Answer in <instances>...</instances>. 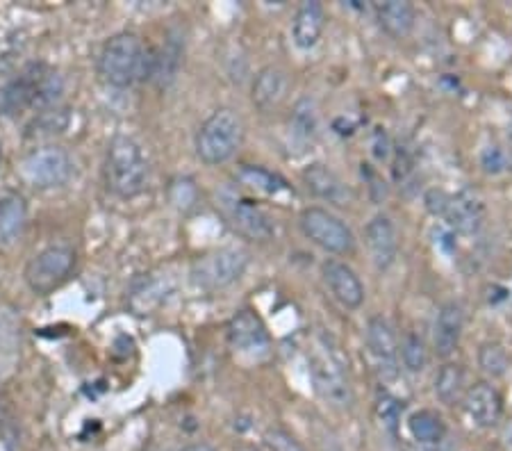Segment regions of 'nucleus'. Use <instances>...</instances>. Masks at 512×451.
I'll return each mask as SVG.
<instances>
[{"mask_svg":"<svg viewBox=\"0 0 512 451\" xmlns=\"http://www.w3.org/2000/svg\"><path fill=\"white\" fill-rule=\"evenodd\" d=\"M321 274H324V281L330 287V292H333V297L344 308L355 310L362 306V301H365V285H362L360 276L346 262L330 258L321 267Z\"/></svg>","mask_w":512,"mask_h":451,"instance_id":"4468645a","label":"nucleus"},{"mask_svg":"<svg viewBox=\"0 0 512 451\" xmlns=\"http://www.w3.org/2000/svg\"><path fill=\"white\" fill-rule=\"evenodd\" d=\"M399 354H401L403 365H406V369L412 374L424 372L426 365H428L426 344L417 333H408L406 338H403V342L399 344Z\"/></svg>","mask_w":512,"mask_h":451,"instance_id":"c756f323","label":"nucleus"},{"mask_svg":"<svg viewBox=\"0 0 512 451\" xmlns=\"http://www.w3.org/2000/svg\"><path fill=\"white\" fill-rule=\"evenodd\" d=\"M292 130L303 139H310L312 135H315L317 117H315V110H312L310 101H301L299 105H296L294 119H292Z\"/></svg>","mask_w":512,"mask_h":451,"instance_id":"2f4dec72","label":"nucleus"},{"mask_svg":"<svg viewBox=\"0 0 512 451\" xmlns=\"http://www.w3.org/2000/svg\"><path fill=\"white\" fill-rule=\"evenodd\" d=\"M462 328H465V313H462L460 303H444L440 313H437L433 328V349L437 356L449 358L456 354V349L460 347Z\"/></svg>","mask_w":512,"mask_h":451,"instance_id":"a211bd4d","label":"nucleus"},{"mask_svg":"<svg viewBox=\"0 0 512 451\" xmlns=\"http://www.w3.org/2000/svg\"><path fill=\"white\" fill-rule=\"evenodd\" d=\"M310 372H312V381H315V390L319 392V397L326 401V404L349 410L353 406V388L349 383V376H346L344 367L340 360L335 358V354H315L310 360Z\"/></svg>","mask_w":512,"mask_h":451,"instance_id":"9d476101","label":"nucleus"},{"mask_svg":"<svg viewBox=\"0 0 512 451\" xmlns=\"http://www.w3.org/2000/svg\"><path fill=\"white\" fill-rule=\"evenodd\" d=\"M367 347L374 356L378 369L387 379L399 374V338L394 328L383 317H371L367 324Z\"/></svg>","mask_w":512,"mask_h":451,"instance_id":"f8f14e48","label":"nucleus"},{"mask_svg":"<svg viewBox=\"0 0 512 451\" xmlns=\"http://www.w3.org/2000/svg\"><path fill=\"white\" fill-rule=\"evenodd\" d=\"M408 431L410 438L421 447H440L447 440V424L435 410H415L408 417Z\"/></svg>","mask_w":512,"mask_h":451,"instance_id":"393cba45","label":"nucleus"},{"mask_svg":"<svg viewBox=\"0 0 512 451\" xmlns=\"http://www.w3.org/2000/svg\"><path fill=\"white\" fill-rule=\"evenodd\" d=\"M246 267H249V253L226 246V249H214L198 256L189 267V278L198 290L219 292L237 283Z\"/></svg>","mask_w":512,"mask_h":451,"instance_id":"39448f33","label":"nucleus"},{"mask_svg":"<svg viewBox=\"0 0 512 451\" xmlns=\"http://www.w3.org/2000/svg\"><path fill=\"white\" fill-rule=\"evenodd\" d=\"M64 94V78L46 62H30L19 76L0 87V117L55 108Z\"/></svg>","mask_w":512,"mask_h":451,"instance_id":"f257e3e1","label":"nucleus"},{"mask_svg":"<svg viewBox=\"0 0 512 451\" xmlns=\"http://www.w3.org/2000/svg\"><path fill=\"white\" fill-rule=\"evenodd\" d=\"M239 180H242L246 187H251L253 192H262L267 196H276L280 192L289 190L285 178H280L278 174H274V171H269V169L251 167V164L242 167V171H239Z\"/></svg>","mask_w":512,"mask_h":451,"instance_id":"cd10ccee","label":"nucleus"},{"mask_svg":"<svg viewBox=\"0 0 512 451\" xmlns=\"http://www.w3.org/2000/svg\"><path fill=\"white\" fill-rule=\"evenodd\" d=\"M326 28V10L321 3H303L294 14L292 21V39L294 44L301 48V51H310L319 44L321 35H324Z\"/></svg>","mask_w":512,"mask_h":451,"instance_id":"aec40b11","label":"nucleus"},{"mask_svg":"<svg viewBox=\"0 0 512 451\" xmlns=\"http://www.w3.org/2000/svg\"><path fill=\"white\" fill-rule=\"evenodd\" d=\"M481 164L485 174H501V171H506V153L499 146H487L481 155Z\"/></svg>","mask_w":512,"mask_h":451,"instance_id":"72a5a7b5","label":"nucleus"},{"mask_svg":"<svg viewBox=\"0 0 512 451\" xmlns=\"http://www.w3.org/2000/svg\"><path fill=\"white\" fill-rule=\"evenodd\" d=\"M462 406H465L469 420H472L478 429H492V426H497L501 422L503 397L492 383L478 381L474 385H469L465 399H462Z\"/></svg>","mask_w":512,"mask_h":451,"instance_id":"ddd939ff","label":"nucleus"},{"mask_svg":"<svg viewBox=\"0 0 512 451\" xmlns=\"http://www.w3.org/2000/svg\"><path fill=\"white\" fill-rule=\"evenodd\" d=\"M103 178L107 190L119 199H135L142 194L151 178L142 146L128 135L114 137L105 151Z\"/></svg>","mask_w":512,"mask_h":451,"instance_id":"f03ea898","label":"nucleus"},{"mask_svg":"<svg viewBox=\"0 0 512 451\" xmlns=\"http://www.w3.org/2000/svg\"><path fill=\"white\" fill-rule=\"evenodd\" d=\"M28 221V203L10 187L0 190V244H10L23 233Z\"/></svg>","mask_w":512,"mask_h":451,"instance_id":"4be33fe9","label":"nucleus"},{"mask_svg":"<svg viewBox=\"0 0 512 451\" xmlns=\"http://www.w3.org/2000/svg\"><path fill=\"white\" fill-rule=\"evenodd\" d=\"M365 242L374 265L385 272L390 269L399 253V237H396L394 221L387 215H376L365 228Z\"/></svg>","mask_w":512,"mask_h":451,"instance_id":"2eb2a0df","label":"nucleus"},{"mask_svg":"<svg viewBox=\"0 0 512 451\" xmlns=\"http://www.w3.org/2000/svg\"><path fill=\"white\" fill-rule=\"evenodd\" d=\"M403 413V401H399L392 395H381L376 401V415L381 424L385 426L390 433H396V426H399Z\"/></svg>","mask_w":512,"mask_h":451,"instance_id":"7c9ffc66","label":"nucleus"},{"mask_svg":"<svg viewBox=\"0 0 512 451\" xmlns=\"http://www.w3.org/2000/svg\"><path fill=\"white\" fill-rule=\"evenodd\" d=\"M467 392V374L462 365L447 363L435 376V395L444 406L462 404Z\"/></svg>","mask_w":512,"mask_h":451,"instance_id":"a878e982","label":"nucleus"},{"mask_svg":"<svg viewBox=\"0 0 512 451\" xmlns=\"http://www.w3.org/2000/svg\"><path fill=\"white\" fill-rule=\"evenodd\" d=\"M180 60H183V41L180 37H169L158 53H151L148 80L158 82V87H169L178 76Z\"/></svg>","mask_w":512,"mask_h":451,"instance_id":"b1692460","label":"nucleus"},{"mask_svg":"<svg viewBox=\"0 0 512 451\" xmlns=\"http://www.w3.org/2000/svg\"><path fill=\"white\" fill-rule=\"evenodd\" d=\"M171 290L173 287L167 276L144 274L132 283L128 292V306L135 315H151L169 299Z\"/></svg>","mask_w":512,"mask_h":451,"instance_id":"6ab92c4d","label":"nucleus"},{"mask_svg":"<svg viewBox=\"0 0 512 451\" xmlns=\"http://www.w3.org/2000/svg\"><path fill=\"white\" fill-rule=\"evenodd\" d=\"M289 92V76L285 69L269 64L258 71L251 87V101L260 112H274L285 103Z\"/></svg>","mask_w":512,"mask_h":451,"instance_id":"dca6fc26","label":"nucleus"},{"mask_svg":"<svg viewBox=\"0 0 512 451\" xmlns=\"http://www.w3.org/2000/svg\"><path fill=\"white\" fill-rule=\"evenodd\" d=\"M217 210L226 224L233 228L237 235L246 237L253 242H269L276 235V226L271 217L264 212L260 205L244 199L230 190L217 194Z\"/></svg>","mask_w":512,"mask_h":451,"instance_id":"1a4fd4ad","label":"nucleus"},{"mask_svg":"<svg viewBox=\"0 0 512 451\" xmlns=\"http://www.w3.org/2000/svg\"><path fill=\"white\" fill-rule=\"evenodd\" d=\"M228 342L237 354L242 356H262L269 351V331L260 315L253 310H239V313L228 322Z\"/></svg>","mask_w":512,"mask_h":451,"instance_id":"9b49d317","label":"nucleus"},{"mask_svg":"<svg viewBox=\"0 0 512 451\" xmlns=\"http://www.w3.org/2000/svg\"><path fill=\"white\" fill-rule=\"evenodd\" d=\"M235 451H258V449L249 447V445H239V447H235Z\"/></svg>","mask_w":512,"mask_h":451,"instance_id":"c9c22d12","label":"nucleus"},{"mask_svg":"<svg viewBox=\"0 0 512 451\" xmlns=\"http://www.w3.org/2000/svg\"><path fill=\"white\" fill-rule=\"evenodd\" d=\"M76 251L66 244H53L46 246L44 251H39L26 265V285L39 297L55 292L57 287H62L76 267Z\"/></svg>","mask_w":512,"mask_h":451,"instance_id":"6e6552de","label":"nucleus"},{"mask_svg":"<svg viewBox=\"0 0 512 451\" xmlns=\"http://www.w3.org/2000/svg\"><path fill=\"white\" fill-rule=\"evenodd\" d=\"M478 367H481L487 376H492V379L503 376L510 367L508 351L503 349V344L499 342L481 344V349H478Z\"/></svg>","mask_w":512,"mask_h":451,"instance_id":"c85d7f7f","label":"nucleus"},{"mask_svg":"<svg viewBox=\"0 0 512 451\" xmlns=\"http://www.w3.org/2000/svg\"><path fill=\"white\" fill-rule=\"evenodd\" d=\"M376 19L392 39H406L417 23V10L406 0H387L376 5Z\"/></svg>","mask_w":512,"mask_h":451,"instance_id":"5701e85b","label":"nucleus"},{"mask_svg":"<svg viewBox=\"0 0 512 451\" xmlns=\"http://www.w3.org/2000/svg\"><path fill=\"white\" fill-rule=\"evenodd\" d=\"M264 442H267L269 451H303V447L294 440V436H289L283 429H269L264 433Z\"/></svg>","mask_w":512,"mask_h":451,"instance_id":"473e14b6","label":"nucleus"},{"mask_svg":"<svg viewBox=\"0 0 512 451\" xmlns=\"http://www.w3.org/2000/svg\"><path fill=\"white\" fill-rule=\"evenodd\" d=\"M244 142V121L233 108L214 110L196 130L194 149L201 162L210 167L235 158L239 146Z\"/></svg>","mask_w":512,"mask_h":451,"instance_id":"20e7f679","label":"nucleus"},{"mask_svg":"<svg viewBox=\"0 0 512 451\" xmlns=\"http://www.w3.org/2000/svg\"><path fill=\"white\" fill-rule=\"evenodd\" d=\"M151 69V51L135 32H119L110 37L98 55V73L107 85L126 89L137 80L148 78Z\"/></svg>","mask_w":512,"mask_h":451,"instance_id":"7ed1b4c3","label":"nucleus"},{"mask_svg":"<svg viewBox=\"0 0 512 451\" xmlns=\"http://www.w3.org/2000/svg\"><path fill=\"white\" fill-rule=\"evenodd\" d=\"M0 160H3V144H0Z\"/></svg>","mask_w":512,"mask_h":451,"instance_id":"e433bc0d","label":"nucleus"},{"mask_svg":"<svg viewBox=\"0 0 512 451\" xmlns=\"http://www.w3.org/2000/svg\"><path fill=\"white\" fill-rule=\"evenodd\" d=\"M303 183L308 185V190L315 194L317 199L335 203V205H346V201H349L351 196L349 190H346V185L340 180V176L321 162H315L303 169Z\"/></svg>","mask_w":512,"mask_h":451,"instance_id":"412c9836","label":"nucleus"},{"mask_svg":"<svg viewBox=\"0 0 512 451\" xmlns=\"http://www.w3.org/2000/svg\"><path fill=\"white\" fill-rule=\"evenodd\" d=\"M442 217L447 219V224L453 233L472 235L483 226L485 205L478 196L469 192H460L456 196H449L447 208H444Z\"/></svg>","mask_w":512,"mask_h":451,"instance_id":"f3484780","label":"nucleus"},{"mask_svg":"<svg viewBox=\"0 0 512 451\" xmlns=\"http://www.w3.org/2000/svg\"><path fill=\"white\" fill-rule=\"evenodd\" d=\"M299 228L305 240L317 244L326 253L349 256L355 251V235L351 228L340 217H335L326 208H319V205H310V208L301 210Z\"/></svg>","mask_w":512,"mask_h":451,"instance_id":"0eeeda50","label":"nucleus"},{"mask_svg":"<svg viewBox=\"0 0 512 451\" xmlns=\"http://www.w3.org/2000/svg\"><path fill=\"white\" fill-rule=\"evenodd\" d=\"M71 123V114L66 108H60V105H55V108H48V110H41L35 114V119L28 123L26 128V139H51L62 135L66 128H69Z\"/></svg>","mask_w":512,"mask_h":451,"instance_id":"bb28decb","label":"nucleus"},{"mask_svg":"<svg viewBox=\"0 0 512 451\" xmlns=\"http://www.w3.org/2000/svg\"><path fill=\"white\" fill-rule=\"evenodd\" d=\"M173 451H217V449L208 445V442H192V445H185V447L173 449Z\"/></svg>","mask_w":512,"mask_h":451,"instance_id":"f704fd0d","label":"nucleus"},{"mask_svg":"<svg viewBox=\"0 0 512 451\" xmlns=\"http://www.w3.org/2000/svg\"><path fill=\"white\" fill-rule=\"evenodd\" d=\"M19 176L35 190H55L71 180L73 160L62 146H39L19 162Z\"/></svg>","mask_w":512,"mask_h":451,"instance_id":"423d86ee","label":"nucleus"}]
</instances>
